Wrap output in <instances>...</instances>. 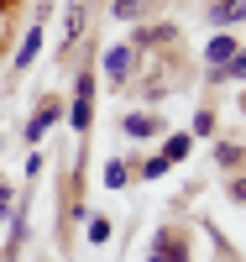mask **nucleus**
Instances as JSON below:
<instances>
[{"label":"nucleus","mask_w":246,"mask_h":262,"mask_svg":"<svg viewBox=\"0 0 246 262\" xmlns=\"http://www.w3.org/2000/svg\"><path fill=\"white\" fill-rule=\"evenodd\" d=\"M236 48H241V42H236V37H226V32H220L210 48H205V58H210V79H220V74H226V63L236 58Z\"/></svg>","instance_id":"f257e3e1"},{"label":"nucleus","mask_w":246,"mask_h":262,"mask_svg":"<svg viewBox=\"0 0 246 262\" xmlns=\"http://www.w3.org/2000/svg\"><path fill=\"white\" fill-rule=\"evenodd\" d=\"M210 21H215L220 32L236 27V21H246V0H220V6H210Z\"/></svg>","instance_id":"f03ea898"},{"label":"nucleus","mask_w":246,"mask_h":262,"mask_svg":"<svg viewBox=\"0 0 246 262\" xmlns=\"http://www.w3.org/2000/svg\"><path fill=\"white\" fill-rule=\"evenodd\" d=\"M152 262H184V242H178L173 231H163L158 247H152Z\"/></svg>","instance_id":"7ed1b4c3"},{"label":"nucleus","mask_w":246,"mask_h":262,"mask_svg":"<svg viewBox=\"0 0 246 262\" xmlns=\"http://www.w3.org/2000/svg\"><path fill=\"white\" fill-rule=\"evenodd\" d=\"M58 121V105H42V111L32 116V126H27V142H42V137H48V126Z\"/></svg>","instance_id":"20e7f679"},{"label":"nucleus","mask_w":246,"mask_h":262,"mask_svg":"<svg viewBox=\"0 0 246 262\" xmlns=\"http://www.w3.org/2000/svg\"><path fill=\"white\" fill-rule=\"evenodd\" d=\"M126 69H131V48H110V53H105V74L121 84V79H126Z\"/></svg>","instance_id":"39448f33"},{"label":"nucleus","mask_w":246,"mask_h":262,"mask_svg":"<svg viewBox=\"0 0 246 262\" xmlns=\"http://www.w3.org/2000/svg\"><path fill=\"white\" fill-rule=\"evenodd\" d=\"M152 131H163L152 116H126V137H137V142H142V137H152Z\"/></svg>","instance_id":"423d86ee"},{"label":"nucleus","mask_w":246,"mask_h":262,"mask_svg":"<svg viewBox=\"0 0 246 262\" xmlns=\"http://www.w3.org/2000/svg\"><path fill=\"white\" fill-rule=\"evenodd\" d=\"M168 37H178V27H147V32H137L131 48H152V42H168Z\"/></svg>","instance_id":"0eeeda50"},{"label":"nucleus","mask_w":246,"mask_h":262,"mask_svg":"<svg viewBox=\"0 0 246 262\" xmlns=\"http://www.w3.org/2000/svg\"><path fill=\"white\" fill-rule=\"evenodd\" d=\"M37 48H42V27H32V32H27V48L16 53V69H27V63L37 58Z\"/></svg>","instance_id":"6e6552de"},{"label":"nucleus","mask_w":246,"mask_h":262,"mask_svg":"<svg viewBox=\"0 0 246 262\" xmlns=\"http://www.w3.org/2000/svg\"><path fill=\"white\" fill-rule=\"evenodd\" d=\"M163 158H168V163H184V158H189V137H168Z\"/></svg>","instance_id":"1a4fd4ad"},{"label":"nucleus","mask_w":246,"mask_h":262,"mask_svg":"<svg viewBox=\"0 0 246 262\" xmlns=\"http://www.w3.org/2000/svg\"><path fill=\"white\" fill-rule=\"evenodd\" d=\"M220 79H246V48H236V58L226 63V74H220Z\"/></svg>","instance_id":"9d476101"},{"label":"nucleus","mask_w":246,"mask_h":262,"mask_svg":"<svg viewBox=\"0 0 246 262\" xmlns=\"http://www.w3.org/2000/svg\"><path fill=\"white\" fill-rule=\"evenodd\" d=\"M142 11H147V6H142V0H116V16H121V21H137Z\"/></svg>","instance_id":"9b49d317"},{"label":"nucleus","mask_w":246,"mask_h":262,"mask_svg":"<svg viewBox=\"0 0 246 262\" xmlns=\"http://www.w3.org/2000/svg\"><path fill=\"white\" fill-rule=\"evenodd\" d=\"M163 173H168V158H147L142 163V179H163Z\"/></svg>","instance_id":"f8f14e48"},{"label":"nucleus","mask_w":246,"mask_h":262,"mask_svg":"<svg viewBox=\"0 0 246 262\" xmlns=\"http://www.w3.org/2000/svg\"><path fill=\"white\" fill-rule=\"evenodd\" d=\"M105 184L121 189V184H126V163H110V168H105Z\"/></svg>","instance_id":"ddd939ff"},{"label":"nucleus","mask_w":246,"mask_h":262,"mask_svg":"<svg viewBox=\"0 0 246 262\" xmlns=\"http://www.w3.org/2000/svg\"><path fill=\"white\" fill-rule=\"evenodd\" d=\"M84 126H89V100L74 105V131H84Z\"/></svg>","instance_id":"4468645a"},{"label":"nucleus","mask_w":246,"mask_h":262,"mask_svg":"<svg viewBox=\"0 0 246 262\" xmlns=\"http://www.w3.org/2000/svg\"><path fill=\"white\" fill-rule=\"evenodd\" d=\"M215 158H220V163H226V168H231V163H241V147H231V142H226V147H220V152H215Z\"/></svg>","instance_id":"2eb2a0df"},{"label":"nucleus","mask_w":246,"mask_h":262,"mask_svg":"<svg viewBox=\"0 0 246 262\" xmlns=\"http://www.w3.org/2000/svg\"><path fill=\"white\" fill-rule=\"evenodd\" d=\"M110 236V221H89V242H105Z\"/></svg>","instance_id":"dca6fc26"},{"label":"nucleus","mask_w":246,"mask_h":262,"mask_svg":"<svg viewBox=\"0 0 246 262\" xmlns=\"http://www.w3.org/2000/svg\"><path fill=\"white\" fill-rule=\"evenodd\" d=\"M231 200H236V205H246V179H231Z\"/></svg>","instance_id":"f3484780"},{"label":"nucleus","mask_w":246,"mask_h":262,"mask_svg":"<svg viewBox=\"0 0 246 262\" xmlns=\"http://www.w3.org/2000/svg\"><path fill=\"white\" fill-rule=\"evenodd\" d=\"M6 210H11V189H0V221H6Z\"/></svg>","instance_id":"a211bd4d"},{"label":"nucleus","mask_w":246,"mask_h":262,"mask_svg":"<svg viewBox=\"0 0 246 262\" xmlns=\"http://www.w3.org/2000/svg\"><path fill=\"white\" fill-rule=\"evenodd\" d=\"M0 6H6V0H0Z\"/></svg>","instance_id":"6ab92c4d"}]
</instances>
